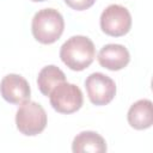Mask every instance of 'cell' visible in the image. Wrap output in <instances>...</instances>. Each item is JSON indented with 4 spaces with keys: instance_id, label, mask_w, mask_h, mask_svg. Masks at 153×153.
I'll return each instance as SVG.
<instances>
[{
    "instance_id": "cell-1",
    "label": "cell",
    "mask_w": 153,
    "mask_h": 153,
    "mask_svg": "<svg viewBox=\"0 0 153 153\" xmlns=\"http://www.w3.org/2000/svg\"><path fill=\"white\" fill-rule=\"evenodd\" d=\"M94 56V44L86 36H73L60 49L62 62L72 71H84L93 62Z\"/></svg>"
},
{
    "instance_id": "cell-2",
    "label": "cell",
    "mask_w": 153,
    "mask_h": 153,
    "mask_svg": "<svg viewBox=\"0 0 153 153\" xmlns=\"http://www.w3.org/2000/svg\"><path fill=\"white\" fill-rule=\"evenodd\" d=\"M65 29V20L61 13L54 8H43L38 11L31 23V31L36 41L42 44L56 42Z\"/></svg>"
},
{
    "instance_id": "cell-3",
    "label": "cell",
    "mask_w": 153,
    "mask_h": 153,
    "mask_svg": "<svg viewBox=\"0 0 153 153\" xmlns=\"http://www.w3.org/2000/svg\"><path fill=\"white\" fill-rule=\"evenodd\" d=\"M16 124L18 130L27 136H35L42 133L47 126L45 110L36 102L26 100L20 104L16 114Z\"/></svg>"
},
{
    "instance_id": "cell-4",
    "label": "cell",
    "mask_w": 153,
    "mask_h": 153,
    "mask_svg": "<svg viewBox=\"0 0 153 153\" xmlns=\"http://www.w3.org/2000/svg\"><path fill=\"white\" fill-rule=\"evenodd\" d=\"M49 97L53 109L60 114H73L81 108L84 102L81 90L67 81L55 86Z\"/></svg>"
},
{
    "instance_id": "cell-5",
    "label": "cell",
    "mask_w": 153,
    "mask_h": 153,
    "mask_svg": "<svg viewBox=\"0 0 153 153\" xmlns=\"http://www.w3.org/2000/svg\"><path fill=\"white\" fill-rule=\"evenodd\" d=\"M131 27V16L122 5H109L100 16V29L109 36L121 37L129 32Z\"/></svg>"
},
{
    "instance_id": "cell-6",
    "label": "cell",
    "mask_w": 153,
    "mask_h": 153,
    "mask_svg": "<svg viewBox=\"0 0 153 153\" xmlns=\"http://www.w3.org/2000/svg\"><path fill=\"white\" fill-rule=\"evenodd\" d=\"M85 87L91 103L94 105H106L116 94L115 81L99 72L92 73L86 78Z\"/></svg>"
},
{
    "instance_id": "cell-7",
    "label": "cell",
    "mask_w": 153,
    "mask_h": 153,
    "mask_svg": "<svg viewBox=\"0 0 153 153\" xmlns=\"http://www.w3.org/2000/svg\"><path fill=\"white\" fill-rule=\"evenodd\" d=\"M2 98L11 104H22L30 99V85L19 74H7L0 82Z\"/></svg>"
},
{
    "instance_id": "cell-8",
    "label": "cell",
    "mask_w": 153,
    "mask_h": 153,
    "mask_svg": "<svg viewBox=\"0 0 153 153\" xmlns=\"http://www.w3.org/2000/svg\"><path fill=\"white\" fill-rule=\"evenodd\" d=\"M130 61L128 49L122 44H106L98 53V62L109 71H120Z\"/></svg>"
},
{
    "instance_id": "cell-9",
    "label": "cell",
    "mask_w": 153,
    "mask_h": 153,
    "mask_svg": "<svg viewBox=\"0 0 153 153\" xmlns=\"http://www.w3.org/2000/svg\"><path fill=\"white\" fill-rule=\"evenodd\" d=\"M128 123L137 130L147 129L153 123L152 102L149 99H140L135 102L128 110Z\"/></svg>"
},
{
    "instance_id": "cell-10",
    "label": "cell",
    "mask_w": 153,
    "mask_h": 153,
    "mask_svg": "<svg viewBox=\"0 0 153 153\" xmlns=\"http://www.w3.org/2000/svg\"><path fill=\"white\" fill-rule=\"evenodd\" d=\"M72 151L74 153H104L106 152V142L96 131L86 130L79 133L72 143Z\"/></svg>"
},
{
    "instance_id": "cell-11",
    "label": "cell",
    "mask_w": 153,
    "mask_h": 153,
    "mask_svg": "<svg viewBox=\"0 0 153 153\" xmlns=\"http://www.w3.org/2000/svg\"><path fill=\"white\" fill-rule=\"evenodd\" d=\"M63 81H66L65 73L59 67H56L54 65L43 67L37 76L38 88H39L41 93L47 97L50 94V92L53 91V88L55 86H57L59 84H61Z\"/></svg>"
},
{
    "instance_id": "cell-12",
    "label": "cell",
    "mask_w": 153,
    "mask_h": 153,
    "mask_svg": "<svg viewBox=\"0 0 153 153\" xmlns=\"http://www.w3.org/2000/svg\"><path fill=\"white\" fill-rule=\"evenodd\" d=\"M96 0H65V2L75 11H84L90 8Z\"/></svg>"
},
{
    "instance_id": "cell-13",
    "label": "cell",
    "mask_w": 153,
    "mask_h": 153,
    "mask_svg": "<svg viewBox=\"0 0 153 153\" xmlns=\"http://www.w3.org/2000/svg\"><path fill=\"white\" fill-rule=\"evenodd\" d=\"M31 1H35V2H39V1H45V0H31Z\"/></svg>"
}]
</instances>
